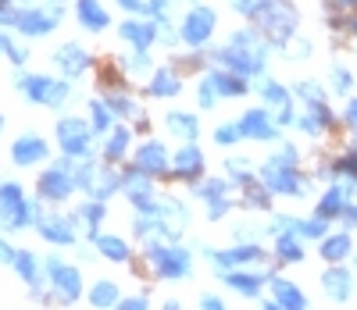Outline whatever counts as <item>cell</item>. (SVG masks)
Segmentation results:
<instances>
[{"label":"cell","mask_w":357,"mask_h":310,"mask_svg":"<svg viewBox=\"0 0 357 310\" xmlns=\"http://www.w3.org/2000/svg\"><path fill=\"white\" fill-rule=\"evenodd\" d=\"M225 171H229V182H236V185H247L250 178H257V175L250 171V161H247V157H229V161H225Z\"/></svg>","instance_id":"60d3db41"},{"label":"cell","mask_w":357,"mask_h":310,"mask_svg":"<svg viewBox=\"0 0 357 310\" xmlns=\"http://www.w3.org/2000/svg\"><path fill=\"white\" fill-rule=\"evenodd\" d=\"M75 222L82 225V235L86 239H97L104 218H107V200H97V196H86L82 203H75Z\"/></svg>","instance_id":"d4e9b609"},{"label":"cell","mask_w":357,"mask_h":310,"mask_svg":"<svg viewBox=\"0 0 357 310\" xmlns=\"http://www.w3.org/2000/svg\"><path fill=\"white\" fill-rule=\"evenodd\" d=\"M222 97H218V89H215V82L207 79V75H200V82H197V104L204 107V111H211L215 104H218Z\"/></svg>","instance_id":"7bdbcfd3"},{"label":"cell","mask_w":357,"mask_h":310,"mask_svg":"<svg viewBox=\"0 0 357 310\" xmlns=\"http://www.w3.org/2000/svg\"><path fill=\"white\" fill-rule=\"evenodd\" d=\"M79 193V178H75V161L72 157H57V161H47L43 171L36 175V196L43 203H68L72 196Z\"/></svg>","instance_id":"5b68a950"},{"label":"cell","mask_w":357,"mask_h":310,"mask_svg":"<svg viewBox=\"0 0 357 310\" xmlns=\"http://www.w3.org/2000/svg\"><path fill=\"white\" fill-rule=\"evenodd\" d=\"M165 307H168V310H178V307H183V300H175V296H168V300H165Z\"/></svg>","instance_id":"6f0895ef"},{"label":"cell","mask_w":357,"mask_h":310,"mask_svg":"<svg viewBox=\"0 0 357 310\" xmlns=\"http://www.w3.org/2000/svg\"><path fill=\"white\" fill-rule=\"evenodd\" d=\"M268 50H272V43H268V36L261 33V29H240V33H232L225 40V47H218L211 54L215 65L236 72V75H261L264 65H268Z\"/></svg>","instance_id":"6da1fadb"},{"label":"cell","mask_w":357,"mask_h":310,"mask_svg":"<svg viewBox=\"0 0 357 310\" xmlns=\"http://www.w3.org/2000/svg\"><path fill=\"white\" fill-rule=\"evenodd\" d=\"M190 189H193V196L197 200H215V196H229V178H215V175H204L200 182H193L190 185Z\"/></svg>","instance_id":"f35d334b"},{"label":"cell","mask_w":357,"mask_h":310,"mask_svg":"<svg viewBox=\"0 0 357 310\" xmlns=\"http://www.w3.org/2000/svg\"><path fill=\"white\" fill-rule=\"evenodd\" d=\"M158 36H161V22L146 18V15H129L118 22V40L126 47H158Z\"/></svg>","instance_id":"ac0fdd59"},{"label":"cell","mask_w":357,"mask_h":310,"mask_svg":"<svg viewBox=\"0 0 357 310\" xmlns=\"http://www.w3.org/2000/svg\"><path fill=\"white\" fill-rule=\"evenodd\" d=\"M40 239L50 246H65V250H75L79 246V232L82 225L75 222V214H61V210H47V218L36 225Z\"/></svg>","instance_id":"7c38bea8"},{"label":"cell","mask_w":357,"mask_h":310,"mask_svg":"<svg viewBox=\"0 0 357 310\" xmlns=\"http://www.w3.org/2000/svg\"><path fill=\"white\" fill-rule=\"evenodd\" d=\"M43 218H47V207H43L40 196L29 200L25 189H22V182H15V178L0 182V228H4L8 235L36 228Z\"/></svg>","instance_id":"7a4b0ae2"},{"label":"cell","mask_w":357,"mask_h":310,"mask_svg":"<svg viewBox=\"0 0 357 310\" xmlns=\"http://www.w3.org/2000/svg\"><path fill=\"white\" fill-rule=\"evenodd\" d=\"M8 157H11L15 168L47 164V161H50V143H47L40 132H22V136H15V143L8 146Z\"/></svg>","instance_id":"2e32d148"},{"label":"cell","mask_w":357,"mask_h":310,"mask_svg":"<svg viewBox=\"0 0 357 310\" xmlns=\"http://www.w3.org/2000/svg\"><path fill=\"white\" fill-rule=\"evenodd\" d=\"M4 43H8V33H4V29H0V54H4Z\"/></svg>","instance_id":"680465c9"},{"label":"cell","mask_w":357,"mask_h":310,"mask_svg":"<svg viewBox=\"0 0 357 310\" xmlns=\"http://www.w3.org/2000/svg\"><path fill=\"white\" fill-rule=\"evenodd\" d=\"M186 4H197V0H186Z\"/></svg>","instance_id":"6125c7cd"},{"label":"cell","mask_w":357,"mask_h":310,"mask_svg":"<svg viewBox=\"0 0 357 310\" xmlns=\"http://www.w3.org/2000/svg\"><path fill=\"white\" fill-rule=\"evenodd\" d=\"M268 286H272V300H275V307H293V310L307 307V296L301 293V286L286 282V278H279V274L268 278Z\"/></svg>","instance_id":"d590c367"},{"label":"cell","mask_w":357,"mask_h":310,"mask_svg":"<svg viewBox=\"0 0 357 310\" xmlns=\"http://www.w3.org/2000/svg\"><path fill=\"white\" fill-rule=\"evenodd\" d=\"M232 11L254 22V18H257V11H261V0H232Z\"/></svg>","instance_id":"816d5d0a"},{"label":"cell","mask_w":357,"mask_h":310,"mask_svg":"<svg viewBox=\"0 0 357 310\" xmlns=\"http://www.w3.org/2000/svg\"><path fill=\"white\" fill-rule=\"evenodd\" d=\"M15 18H18V8L11 0H0V29H15Z\"/></svg>","instance_id":"f5cc1de1"},{"label":"cell","mask_w":357,"mask_h":310,"mask_svg":"<svg viewBox=\"0 0 357 310\" xmlns=\"http://www.w3.org/2000/svg\"><path fill=\"white\" fill-rule=\"evenodd\" d=\"M197 303H200L204 310H222V307H225V300H222V296H215V293H204Z\"/></svg>","instance_id":"11a10c76"},{"label":"cell","mask_w":357,"mask_h":310,"mask_svg":"<svg viewBox=\"0 0 357 310\" xmlns=\"http://www.w3.org/2000/svg\"><path fill=\"white\" fill-rule=\"evenodd\" d=\"M118 65H122V72L126 75H132V79H146L154 72V57H151V47H129L122 57H118Z\"/></svg>","instance_id":"e575fe53"},{"label":"cell","mask_w":357,"mask_h":310,"mask_svg":"<svg viewBox=\"0 0 357 310\" xmlns=\"http://www.w3.org/2000/svg\"><path fill=\"white\" fill-rule=\"evenodd\" d=\"M75 22L82 25V33H107L111 29V11L107 4H100V0H75Z\"/></svg>","instance_id":"603a6c76"},{"label":"cell","mask_w":357,"mask_h":310,"mask_svg":"<svg viewBox=\"0 0 357 310\" xmlns=\"http://www.w3.org/2000/svg\"><path fill=\"white\" fill-rule=\"evenodd\" d=\"M321 289H325V296H329V300L347 303L354 296V274L343 264H329V268H325V274H321Z\"/></svg>","instance_id":"83f0119b"},{"label":"cell","mask_w":357,"mask_h":310,"mask_svg":"<svg viewBox=\"0 0 357 310\" xmlns=\"http://www.w3.org/2000/svg\"><path fill=\"white\" fill-rule=\"evenodd\" d=\"M240 189H243V207H250V210H268V207H272V196L275 193L261 182V175L250 178L247 185H240Z\"/></svg>","instance_id":"74e56055"},{"label":"cell","mask_w":357,"mask_h":310,"mask_svg":"<svg viewBox=\"0 0 357 310\" xmlns=\"http://www.w3.org/2000/svg\"><path fill=\"white\" fill-rule=\"evenodd\" d=\"M204 75L215 82L218 97H243V93H247V82H250L247 75H236V72H229V68H222V65H211Z\"/></svg>","instance_id":"1f68e13d"},{"label":"cell","mask_w":357,"mask_h":310,"mask_svg":"<svg viewBox=\"0 0 357 310\" xmlns=\"http://www.w3.org/2000/svg\"><path fill=\"white\" fill-rule=\"evenodd\" d=\"M132 139H136V129H132V121H118V125L100 139V157L111 161V164H126L132 157Z\"/></svg>","instance_id":"d6986e66"},{"label":"cell","mask_w":357,"mask_h":310,"mask_svg":"<svg viewBox=\"0 0 357 310\" xmlns=\"http://www.w3.org/2000/svg\"><path fill=\"white\" fill-rule=\"evenodd\" d=\"M340 222H343L347 228H357V203H347V210L340 214Z\"/></svg>","instance_id":"9f6ffc18"},{"label":"cell","mask_w":357,"mask_h":310,"mask_svg":"<svg viewBox=\"0 0 357 310\" xmlns=\"http://www.w3.org/2000/svg\"><path fill=\"white\" fill-rule=\"evenodd\" d=\"M86 118H89V125H93L97 139H104V136L118 125V114H114L111 104L104 100V93H100V97H89V100H86Z\"/></svg>","instance_id":"4dcf8cb0"},{"label":"cell","mask_w":357,"mask_h":310,"mask_svg":"<svg viewBox=\"0 0 357 310\" xmlns=\"http://www.w3.org/2000/svg\"><path fill=\"white\" fill-rule=\"evenodd\" d=\"M343 125L357 136V97L354 100H347V111H343Z\"/></svg>","instance_id":"db71d44e"},{"label":"cell","mask_w":357,"mask_h":310,"mask_svg":"<svg viewBox=\"0 0 357 310\" xmlns=\"http://www.w3.org/2000/svg\"><path fill=\"white\" fill-rule=\"evenodd\" d=\"M118 307H126V310H146V307H151V289L132 293V296H122V303H118Z\"/></svg>","instance_id":"681fc988"},{"label":"cell","mask_w":357,"mask_h":310,"mask_svg":"<svg viewBox=\"0 0 357 310\" xmlns=\"http://www.w3.org/2000/svg\"><path fill=\"white\" fill-rule=\"evenodd\" d=\"M232 207H236V203H232L229 196H215V200H207V203H204V210H207V222H222Z\"/></svg>","instance_id":"bcb514c9"},{"label":"cell","mask_w":357,"mask_h":310,"mask_svg":"<svg viewBox=\"0 0 357 310\" xmlns=\"http://www.w3.org/2000/svg\"><path fill=\"white\" fill-rule=\"evenodd\" d=\"M240 129H243V139H257V143H272L279 139V121L275 114H268L264 107H254L240 118Z\"/></svg>","instance_id":"44dd1931"},{"label":"cell","mask_w":357,"mask_h":310,"mask_svg":"<svg viewBox=\"0 0 357 310\" xmlns=\"http://www.w3.org/2000/svg\"><path fill=\"white\" fill-rule=\"evenodd\" d=\"M54 4H65V0H54Z\"/></svg>","instance_id":"94428289"},{"label":"cell","mask_w":357,"mask_h":310,"mask_svg":"<svg viewBox=\"0 0 357 310\" xmlns=\"http://www.w3.org/2000/svg\"><path fill=\"white\" fill-rule=\"evenodd\" d=\"M318 254H321L325 264H343V261H350V254H354L350 232H329V235H321V239H318Z\"/></svg>","instance_id":"f546056e"},{"label":"cell","mask_w":357,"mask_h":310,"mask_svg":"<svg viewBox=\"0 0 357 310\" xmlns=\"http://www.w3.org/2000/svg\"><path fill=\"white\" fill-rule=\"evenodd\" d=\"M243 139V129H240V121H225V125L215 129V143L218 146H236Z\"/></svg>","instance_id":"ee69618b"},{"label":"cell","mask_w":357,"mask_h":310,"mask_svg":"<svg viewBox=\"0 0 357 310\" xmlns=\"http://www.w3.org/2000/svg\"><path fill=\"white\" fill-rule=\"evenodd\" d=\"M54 68L61 72L65 79H82V75H89L93 72V54H89L82 43H75V40H68V43H61L54 50Z\"/></svg>","instance_id":"e0dca14e"},{"label":"cell","mask_w":357,"mask_h":310,"mask_svg":"<svg viewBox=\"0 0 357 310\" xmlns=\"http://www.w3.org/2000/svg\"><path fill=\"white\" fill-rule=\"evenodd\" d=\"M261 182L275 196H304L307 193V178L296 171V164H282V161H272V157L261 168Z\"/></svg>","instance_id":"8fae6325"},{"label":"cell","mask_w":357,"mask_h":310,"mask_svg":"<svg viewBox=\"0 0 357 310\" xmlns=\"http://www.w3.org/2000/svg\"><path fill=\"white\" fill-rule=\"evenodd\" d=\"M89 242H93L97 246V254L107 261V264H118V268H129L132 261H136V254H132V246H129V239H122V235H118V232H97V239H89Z\"/></svg>","instance_id":"7402d4cb"},{"label":"cell","mask_w":357,"mask_h":310,"mask_svg":"<svg viewBox=\"0 0 357 310\" xmlns=\"http://www.w3.org/2000/svg\"><path fill=\"white\" fill-rule=\"evenodd\" d=\"M275 261L279 264H301L304 261V235L301 232H279L275 235Z\"/></svg>","instance_id":"8d00e7d4"},{"label":"cell","mask_w":357,"mask_h":310,"mask_svg":"<svg viewBox=\"0 0 357 310\" xmlns=\"http://www.w3.org/2000/svg\"><path fill=\"white\" fill-rule=\"evenodd\" d=\"M61 18H65V4H54V0H33V4L18 8L15 33L22 40H47L50 33H57Z\"/></svg>","instance_id":"52a82bcc"},{"label":"cell","mask_w":357,"mask_h":310,"mask_svg":"<svg viewBox=\"0 0 357 310\" xmlns=\"http://www.w3.org/2000/svg\"><path fill=\"white\" fill-rule=\"evenodd\" d=\"M122 296H126V293H122V286H118L114 278H97V282L86 289V303H89V307H97V310H104V307H118V303H122Z\"/></svg>","instance_id":"836d02e7"},{"label":"cell","mask_w":357,"mask_h":310,"mask_svg":"<svg viewBox=\"0 0 357 310\" xmlns=\"http://www.w3.org/2000/svg\"><path fill=\"white\" fill-rule=\"evenodd\" d=\"M11 4H18V0H11Z\"/></svg>","instance_id":"be15d7a7"},{"label":"cell","mask_w":357,"mask_h":310,"mask_svg":"<svg viewBox=\"0 0 357 310\" xmlns=\"http://www.w3.org/2000/svg\"><path fill=\"white\" fill-rule=\"evenodd\" d=\"M47 261V282H50V293H54V303L61 307H75L86 300V282H82V271L75 264H68L65 257H43Z\"/></svg>","instance_id":"9c48e42d"},{"label":"cell","mask_w":357,"mask_h":310,"mask_svg":"<svg viewBox=\"0 0 357 310\" xmlns=\"http://www.w3.org/2000/svg\"><path fill=\"white\" fill-rule=\"evenodd\" d=\"M54 139H57V150H61L65 157L79 161V157H89V153H93L97 132H93V125H89V118L61 114L54 121Z\"/></svg>","instance_id":"ba28073f"},{"label":"cell","mask_w":357,"mask_h":310,"mask_svg":"<svg viewBox=\"0 0 357 310\" xmlns=\"http://www.w3.org/2000/svg\"><path fill=\"white\" fill-rule=\"evenodd\" d=\"M104 100L111 104V111L118 114V121H139L143 118V100L129 86H118V89H107Z\"/></svg>","instance_id":"484cf974"},{"label":"cell","mask_w":357,"mask_h":310,"mask_svg":"<svg viewBox=\"0 0 357 310\" xmlns=\"http://www.w3.org/2000/svg\"><path fill=\"white\" fill-rule=\"evenodd\" d=\"M15 89L22 93V100L36 104V107H50V111H65L79 93L72 86V79H54V75H43V72H25L18 68L15 75Z\"/></svg>","instance_id":"3957f363"},{"label":"cell","mask_w":357,"mask_h":310,"mask_svg":"<svg viewBox=\"0 0 357 310\" xmlns=\"http://www.w3.org/2000/svg\"><path fill=\"white\" fill-rule=\"evenodd\" d=\"M161 218L168 225V242H178L183 232L190 228V207L178 196H161Z\"/></svg>","instance_id":"4316f807"},{"label":"cell","mask_w":357,"mask_h":310,"mask_svg":"<svg viewBox=\"0 0 357 310\" xmlns=\"http://www.w3.org/2000/svg\"><path fill=\"white\" fill-rule=\"evenodd\" d=\"M204 175H207V157H204V150L197 146V139L183 143V146L172 153V178H175V182L193 185V182H200Z\"/></svg>","instance_id":"9a60e30c"},{"label":"cell","mask_w":357,"mask_h":310,"mask_svg":"<svg viewBox=\"0 0 357 310\" xmlns=\"http://www.w3.org/2000/svg\"><path fill=\"white\" fill-rule=\"evenodd\" d=\"M129 161H132L136 168H143L146 175H154L158 182H161V178H172V153H168V146H165L161 139L146 136V139L132 150Z\"/></svg>","instance_id":"5bb4252c"},{"label":"cell","mask_w":357,"mask_h":310,"mask_svg":"<svg viewBox=\"0 0 357 310\" xmlns=\"http://www.w3.org/2000/svg\"><path fill=\"white\" fill-rule=\"evenodd\" d=\"M0 132H4V114H0Z\"/></svg>","instance_id":"91938a15"},{"label":"cell","mask_w":357,"mask_h":310,"mask_svg":"<svg viewBox=\"0 0 357 310\" xmlns=\"http://www.w3.org/2000/svg\"><path fill=\"white\" fill-rule=\"evenodd\" d=\"M172 4H175V0H146L143 15L154 18V22H172Z\"/></svg>","instance_id":"f6af8a7d"},{"label":"cell","mask_w":357,"mask_h":310,"mask_svg":"<svg viewBox=\"0 0 357 310\" xmlns=\"http://www.w3.org/2000/svg\"><path fill=\"white\" fill-rule=\"evenodd\" d=\"M333 89H336V93H350V89H354V75H350L343 65H333Z\"/></svg>","instance_id":"c3c4849f"},{"label":"cell","mask_w":357,"mask_h":310,"mask_svg":"<svg viewBox=\"0 0 357 310\" xmlns=\"http://www.w3.org/2000/svg\"><path fill=\"white\" fill-rule=\"evenodd\" d=\"M215 29H218V11L211 4H190V11L178 18V40L190 50H207L215 40Z\"/></svg>","instance_id":"30bf717a"},{"label":"cell","mask_w":357,"mask_h":310,"mask_svg":"<svg viewBox=\"0 0 357 310\" xmlns=\"http://www.w3.org/2000/svg\"><path fill=\"white\" fill-rule=\"evenodd\" d=\"M143 93L151 100H172V97H178V93H183V72H178L175 65L154 68L151 75H146V82H143Z\"/></svg>","instance_id":"ffe728a7"},{"label":"cell","mask_w":357,"mask_h":310,"mask_svg":"<svg viewBox=\"0 0 357 310\" xmlns=\"http://www.w3.org/2000/svg\"><path fill=\"white\" fill-rule=\"evenodd\" d=\"M272 274H261V271H247V268H232V271H222V282L232 289V293H240V296H261L264 282Z\"/></svg>","instance_id":"f1b7e54d"},{"label":"cell","mask_w":357,"mask_h":310,"mask_svg":"<svg viewBox=\"0 0 357 310\" xmlns=\"http://www.w3.org/2000/svg\"><path fill=\"white\" fill-rule=\"evenodd\" d=\"M143 261L146 271L161 282H183L193 274V254L183 242H168V239H146L143 246Z\"/></svg>","instance_id":"277c9868"},{"label":"cell","mask_w":357,"mask_h":310,"mask_svg":"<svg viewBox=\"0 0 357 310\" xmlns=\"http://www.w3.org/2000/svg\"><path fill=\"white\" fill-rule=\"evenodd\" d=\"M296 97H301L304 104H318V100H325V93H321V86L318 82H296Z\"/></svg>","instance_id":"7dc6e473"},{"label":"cell","mask_w":357,"mask_h":310,"mask_svg":"<svg viewBox=\"0 0 357 310\" xmlns=\"http://www.w3.org/2000/svg\"><path fill=\"white\" fill-rule=\"evenodd\" d=\"M165 129L178 139V143H190L200 136V118L193 111H168L165 114Z\"/></svg>","instance_id":"d6a6232c"},{"label":"cell","mask_w":357,"mask_h":310,"mask_svg":"<svg viewBox=\"0 0 357 310\" xmlns=\"http://www.w3.org/2000/svg\"><path fill=\"white\" fill-rule=\"evenodd\" d=\"M200 254L211 261V268L222 274V271H232V268H250L257 261H264V250L257 242H236L229 250H215V246H200Z\"/></svg>","instance_id":"4fadbf2b"},{"label":"cell","mask_w":357,"mask_h":310,"mask_svg":"<svg viewBox=\"0 0 357 310\" xmlns=\"http://www.w3.org/2000/svg\"><path fill=\"white\" fill-rule=\"evenodd\" d=\"M4 57H8V65H11V68H25V65H29V47H25L22 40L8 36V43H4Z\"/></svg>","instance_id":"b9f144b4"},{"label":"cell","mask_w":357,"mask_h":310,"mask_svg":"<svg viewBox=\"0 0 357 310\" xmlns=\"http://www.w3.org/2000/svg\"><path fill=\"white\" fill-rule=\"evenodd\" d=\"M257 93H261L264 107H282V104H289V89H286L282 82H275V79H264Z\"/></svg>","instance_id":"ab89813d"},{"label":"cell","mask_w":357,"mask_h":310,"mask_svg":"<svg viewBox=\"0 0 357 310\" xmlns=\"http://www.w3.org/2000/svg\"><path fill=\"white\" fill-rule=\"evenodd\" d=\"M254 22L268 36V43L286 50L289 40L296 36V22H301V15H296V8L289 4V0H261V11H257Z\"/></svg>","instance_id":"8992f818"},{"label":"cell","mask_w":357,"mask_h":310,"mask_svg":"<svg viewBox=\"0 0 357 310\" xmlns=\"http://www.w3.org/2000/svg\"><path fill=\"white\" fill-rule=\"evenodd\" d=\"M15 257H18V246H11V242H8V232L0 228V264L11 268V264H15Z\"/></svg>","instance_id":"f907efd6"},{"label":"cell","mask_w":357,"mask_h":310,"mask_svg":"<svg viewBox=\"0 0 357 310\" xmlns=\"http://www.w3.org/2000/svg\"><path fill=\"white\" fill-rule=\"evenodd\" d=\"M354 185H357V182H336V185H329V189L321 193V200H318L314 214H321L325 222H336L340 214L347 210L350 196H354Z\"/></svg>","instance_id":"cb8c5ba5"}]
</instances>
